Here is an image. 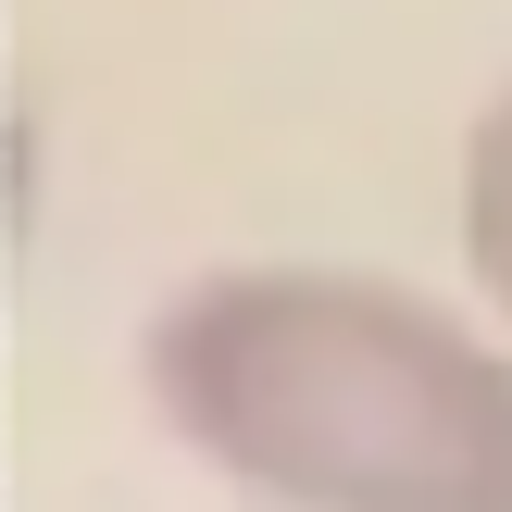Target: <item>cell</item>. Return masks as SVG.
<instances>
[{
    "label": "cell",
    "mask_w": 512,
    "mask_h": 512,
    "mask_svg": "<svg viewBox=\"0 0 512 512\" xmlns=\"http://www.w3.org/2000/svg\"><path fill=\"white\" fill-rule=\"evenodd\" d=\"M163 425L275 512H512V350L425 288L238 263L138 338Z\"/></svg>",
    "instance_id": "1"
},
{
    "label": "cell",
    "mask_w": 512,
    "mask_h": 512,
    "mask_svg": "<svg viewBox=\"0 0 512 512\" xmlns=\"http://www.w3.org/2000/svg\"><path fill=\"white\" fill-rule=\"evenodd\" d=\"M463 263H475V288H488V313L512 325V88L463 138Z\"/></svg>",
    "instance_id": "2"
}]
</instances>
